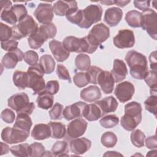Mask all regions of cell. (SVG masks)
<instances>
[{"mask_svg":"<svg viewBox=\"0 0 157 157\" xmlns=\"http://www.w3.org/2000/svg\"><path fill=\"white\" fill-rule=\"evenodd\" d=\"M27 73L29 76L28 88L33 90V94L34 95L41 92L45 87V80L43 77L45 73L39 63L29 67Z\"/></svg>","mask_w":157,"mask_h":157,"instance_id":"cell-6","label":"cell"},{"mask_svg":"<svg viewBox=\"0 0 157 157\" xmlns=\"http://www.w3.org/2000/svg\"><path fill=\"white\" fill-rule=\"evenodd\" d=\"M25 61L29 66H34L37 63L39 56L37 52L34 50H28L24 54Z\"/></svg>","mask_w":157,"mask_h":157,"instance_id":"cell-49","label":"cell"},{"mask_svg":"<svg viewBox=\"0 0 157 157\" xmlns=\"http://www.w3.org/2000/svg\"><path fill=\"white\" fill-rule=\"evenodd\" d=\"M156 71L152 70L148 71V72L145 78L144 79L147 85L150 88V90H156L157 81H156Z\"/></svg>","mask_w":157,"mask_h":157,"instance_id":"cell-48","label":"cell"},{"mask_svg":"<svg viewBox=\"0 0 157 157\" xmlns=\"http://www.w3.org/2000/svg\"><path fill=\"white\" fill-rule=\"evenodd\" d=\"M134 91V85L129 82L125 81L117 85L114 94L120 102L124 103L131 99Z\"/></svg>","mask_w":157,"mask_h":157,"instance_id":"cell-12","label":"cell"},{"mask_svg":"<svg viewBox=\"0 0 157 157\" xmlns=\"http://www.w3.org/2000/svg\"><path fill=\"white\" fill-rule=\"evenodd\" d=\"M87 122L82 118H77L67 124V134L69 137L75 139L83 136L87 128Z\"/></svg>","mask_w":157,"mask_h":157,"instance_id":"cell-14","label":"cell"},{"mask_svg":"<svg viewBox=\"0 0 157 157\" xmlns=\"http://www.w3.org/2000/svg\"><path fill=\"white\" fill-rule=\"evenodd\" d=\"M59 88V85L57 80H50L47 83L44 91L53 95L58 93Z\"/></svg>","mask_w":157,"mask_h":157,"instance_id":"cell-54","label":"cell"},{"mask_svg":"<svg viewBox=\"0 0 157 157\" xmlns=\"http://www.w3.org/2000/svg\"><path fill=\"white\" fill-rule=\"evenodd\" d=\"M48 39H49L48 34L40 26L36 33L28 37V42L32 49H38L42 46Z\"/></svg>","mask_w":157,"mask_h":157,"instance_id":"cell-21","label":"cell"},{"mask_svg":"<svg viewBox=\"0 0 157 157\" xmlns=\"http://www.w3.org/2000/svg\"><path fill=\"white\" fill-rule=\"evenodd\" d=\"M145 145L149 149H156L157 148V141L156 135L149 136L145 140Z\"/></svg>","mask_w":157,"mask_h":157,"instance_id":"cell-57","label":"cell"},{"mask_svg":"<svg viewBox=\"0 0 157 157\" xmlns=\"http://www.w3.org/2000/svg\"><path fill=\"white\" fill-rule=\"evenodd\" d=\"M41 26L47 33L50 39H53L55 37L57 32V29L56 26L53 23H50L47 24H44L42 25Z\"/></svg>","mask_w":157,"mask_h":157,"instance_id":"cell-55","label":"cell"},{"mask_svg":"<svg viewBox=\"0 0 157 157\" xmlns=\"http://www.w3.org/2000/svg\"><path fill=\"white\" fill-rule=\"evenodd\" d=\"M100 2L106 6H110V5H112V4H115L114 1H100Z\"/></svg>","mask_w":157,"mask_h":157,"instance_id":"cell-62","label":"cell"},{"mask_svg":"<svg viewBox=\"0 0 157 157\" xmlns=\"http://www.w3.org/2000/svg\"><path fill=\"white\" fill-rule=\"evenodd\" d=\"M1 20L15 25L18 21L17 16L12 10V4L10 1H1Z\"/></svg>","mask_w":157,"mask_h":157,"instance_id":"cell-18","label":"cell"},{"mask_svg":"<svg viewBox=\"0 0 157 157\" xmlns=\"http://www.w3.org/2000/svg\"><path fill=\"white\" fill-rule=\"evenodd\" d=\"M12 10L17 16L18 22L28 15L27 9L23 4H15L12 6Z\"/></svg>","mask_w":157,"mask_h":157,"instance_id":"cell-50","label":"cell"},{"mask_svg":"<svg viewBox=\"0 0 157 157\" xmlns=\"http://www.w3.org/2000/svg\"><path fill=\"white\" fill-rule=\"evenodd\" d=\"M12 36V27H9L7 25L0 23V40L1 42L10 40Z\"/></svg>","mask_w":157,"mask_h":157,"instance_id":"cell-47","label":"cell"},{"mask_svg":"<svg viewBox=\"0 0 157 157\" xmlns=\"http://www.w3.org/2000/svg\"><path fill=\"white\" fill-rule=\"evenodd\" d=\"M7 105L17 114L26 113L30 115L35 109L34 103L29 102L28 96L25 93H16L11 96L7 100Z\"/></svg>","mask_w":157,"mask_h":157,"instance_id":"cell-5","label":"cell"},{"mask_svg":"<svg viewBox=\"0 0 157 157\" xmlns=\"http://www.w3.org/2000/svg\"><path fill=\"white\" fill-rule=\"evenodd\" d=\"M56 74L59 78L64 80H67L69 83L72 82L69 71L64 65L61 64H58L57 65Z\"/></svg>","mask_w":157,"mask_h":157,"instance_id":"cell-51","label":"cell"},{"mask_svg":"<svg viewBox=\"0 0 157 157\" xmlns=\"http://www.w3.org/2000/svg\"><path fill=\"white\" fill-rule=\"evenodd\" d=\"M114 79L112 74L107 71H102L98 78V83L105 94H110L114 88Z\"/></svg>","mask_w":157,"mask_h":157,"instance_id":"cell-20","label":"cell"},{"mask_svg":"<svg viewBox=\"0 0 157 157\" xmlns=\"http://www.w3.org/2000/svg\"><path fill=\"white\" fill-rule=\"evenodd\" d=\"M18 42L16 40L10 39L7 41L1 42V48L5 50L8 52H11L18 48Z\"/></svg>","mask_w":157,"mask_h":157,"instance_id":"cell-53","label":"cell"},{"mask_svg":"<svg viewBox=\"0 0 157 157\" xmlns=\"http://www.w3.org/2000/svg\"><path fill=\"white\" fill-rule=\"evenodd\" d=\"M62 43L69 53H87L91 54L94 53L98 48L97 46L93 45L89 40L87 36L81 38L72 36H67L63 39Z\"/></svg>","mask_w":157,"mask_h":157,"instance_id":"cell-3","label":"cell"},{"mask_svg":"<svg viewBox=\"0 0 157 157\" xmlns=\"http://www.w3.org/2000/svg\"><path fill=\"white\" fill-rule=\"evenodd\" d=\"M114 45L121 49L131 48L135 44V37L132 31L124 29H120L118 34L113 37Z\"/></svg>","mask_w":157,"mask_h":157,"instance_id":"cell-11","label":"cell"},{"mask_svg":"<svg viewBox=\"0 0 157 157\" xmlns=\"http://www.w3.org/2000/svg\"><path fill=\"white\" fill-rule=\"evenodd\" d=\"M48 124L50 126L52 135L51 137L54 139H62L66 136V126L61 122L50 121Z\"/></svg>","mask_w":157,"mask_h":157,"instance_id":"cell-33","label":"cell"},{"mask_svg":"<svg viewBox=\"0 0 157 157\" xmlns=\"http://www.w3.org/2000/svg\"><path fill=\"white\" fill-rule=\"evenodd\" d=\"M140 27L154 40L157 39V13L151 9L142 13Z\"/></svg>","mask_w":157,"mask_h":157,"instance_id":"cell-8","label":"cell"},{"mask_svg":"<svg viewBox=\"0 0 157 157\" xmlns=\"http://www.w3.org/2000/svg\"><path fill=\"white\" fill-rule=\"evenodd\" d=\"M123 11L118 7H113L107 9L104 14V21L110 27L116 26L121 20Z\"/></svg>","mask_w":157,"mask_h":157,"instance_id":"cell-22","label":"cell"},{"mask_svg":"<svg viewBox=\"0 0 157 157\" xmlns=\"http://www.w3.org/2000/svg\"><path fill=\"white\" fill-rule=\"evenodd\" d=\"M156 52L154 51L151 52L149 56V59L150 62V67L152 71H156Z\"/></svg>","mask_w":157,"mask_h":157,"instance_id":"cell-58","label":"cell"},{"mask_svg":"<svg viewBox=\"0 0 157 157\" xmlns=\"http://www.w3.org/2000/svg\"><path fill=\"white\" fill-rule=\"evenodd\" d=\"M82 14L83 18L79 27L88 29L92 25L101 20L102 9L99 4H91L82 10Z\"/></svg>","mask_w":157,"mask_h":157,"instance_id":"cell-7","label":"cell"},{"mask_svg":"<svg viewBox=\"0 0 157 157\" xmlns=\"http://www.w3.org/2000/svg\"><path fill=\"white\" fill-rule=\"evenodd\" d=\"M52 156H63L67 155L69 153L68 144L64 141H56L51 149Z\"/></svg>","mask_w":157,"mask_h":157,"instance_id":"cell-35","label":"cell"},{"mask_svg":"<svg viewBox=\"0 0 157 157\" xmlns=\"http://www.w3.org/2000/svg\"><path fill=\"white\" fill-rule=\"evenodd\" d=\"M86 104H87L84 102L78 101L66 106L63 112L64 118L67 121L76 118H81L82 117L83 109Z\"/></svg>","mask_w":157,"mask_h":157,"instance_id":"cell-17","label":"cell"},{"mask_svg":"<svg viewBox=\"0 0 157 157\" xmlns=\"http://www.w3.org/2000/svg\"><path fill=\"white\" fill-rule=\"evenodd\" d=\"M10 151L12 154L15 156H29L30 145L27 143L20 144L18 145L12 146L10 148Z\"/></svg>","mask_w":157,"mask_h":157,"instance_id":"cell-36","label":"cell"},{"mask_svg":"<svg viewBox=\"0 0 157 157\" xmlns=\"http://www.w3.org/2000/svg\"><path fill=\"white\" fill-rule=\"evenodd\" d=\"M144 105L145 109L150 113L156 117L157 112V95L150 94V96L145 101Z\"/></svg>","mask_w":157,"mask_h":157,"instance_id":"cell-42","label":"cell"},{"mask_svg":"<svg viewBox=\"0 0 157 157\" xmlns=\"http://www.w3.org/2000/svg\"><path fill=\"white\" fill-rule=\"evenodd\" d=\"M39 64L46 74H50L54 71L55 67V61L50 55H44L40 58Z\"/></svg>","mask_w":157,"mask_h":157,"instance_id":"cell-32","label":"cell"},{"mask_svg":"<svg viewBox=\"0 0 157 157\" xmlns=\"http://www.w3.org/2000/svg\"><path fill=\"white\" fill-rule=\"evenodd\" d=\"M44 146L39 142H34L30 145V155L31 157L44 156L45 153Z\"/></svg>","mask_w":157,"mask_h":157,"instance_id":"cell-44","label":"cell"},{"mask_svg":"<svg viewBox=\"0 0 157 157\" xmlns=\"http://www.w3.org/2000/svg\"><path fill=\"white\" fill-rule=\"evenodd\" d=\"M104 156H123V155L115 151H107L105 154H104Z\"/></svg>","mask_w":157,"mask_h":157,"instance_id":"cell-61","label":"cell"},{"mask_svg":"<svg viewBox=\"0 0 157 157\" xmlns=\"http://www.w3.org/2000/svg\"><path fill=\"white\" fill-rule=\"evenodd\" d=\"M29 136V133L13 127H6L1 132L2 140L9 144L23 142L26 140Z\"/></svg>","mask_w":157,"mask_h":157,"instance_id":"cell-9","label":"cell"},{"mask_svg":"<svg viewBox=\"0 0 157 157\" xmlns=\"http://www.w3.org/2000/svg\"><path fill=\"white\" fill-rule=\"evenodd\" d=\"M49 48L55 59L59 63L66 61L69 56V52L65 48L63 43L56 40H52L49 42Z\"/></svg>","mask_w":157,"mask_h":157,"instance_id":"cell-16","label":"cell"},{"mask_svg":"<svg viewBox=\"0 0 157 157\" xmlns=\"http://www.w3.org/2000/svg\"><path fill=\"white\" fill-rule=\"evenodd\" d=\"M13 84L19 89L24 90L28 87L29 76L27 72L16 71L13 75Z\"/></svg>","mask_w":157,"mask_h":157,"instance_id":"cell-31","label":"cell"},{"mask_svg":"<svg viewBox=\"0 0 157 157\" xmlns=\"http://www.w3.org/2000/svg\"><path fill=\"white\" fill-rule=\"evenodd\" d=\"M24 54L20 48L9 52L3 56L1 59V64L6 69H13L18 62L23 59Z\"/></svg>","mask_w":157,"mask_h":157,"instance_id":"cell-15","label":"cell"},{"mask_svg":"<svg viewBox=\"0 0 157 157\" xmlns=\"http://www.w3.org/2000/svg\"><path fill=\"white\" fill-rule=\"evenodd\" d=\"M114 2H115V4L119 7H124L126 5H127L128 3L130 2V1L117 0V1H114Z\"/></svg>","mask_w":157,"mask_h":157,"instance_id":"cell-60","label":"cell"},{"mask_svg":"<svg viewBox=\"0 0 157 157\" xmlns=\"http://www.w3.org/2000/svg\"><path fill=\"white\" fill-rule=\"evenodd\" d=\"M142 13L132 10L128 12L125 15V20L128 25L132 28H140L141 24Z\"/></svg>","mask_w":157,"mask_h":157,"instance_id":"cell-34","label":"cell"},{"mask_svg":"<svg viewBox=\"0 0 157 157\" xmlns=\"http://www.w3.org/2000/svg\"><path fill=\"white\" fill-rule=\"evenodd\" d=\"M142 106L137 102L132 101L124 106V115L120 120L121 126L128 131L134 130L141 122Z\"/></svg>","mask_w":157,"mask_h":157,"instance_id":"cell-2","label":"cell"},{"mask_svg":"<svg viewBox=\"0 0 157 157\" xmlns=\"http://www.w3.org/2000/svg\"><path fill=\"white\" fill-rule=\"evenodd\" d=\"M36 102L38 107L44 110H48L53 104V94L44 90L39 93Z\"/></svg>","mask_w":157,"mask_h":157,"instance_id":"cell-30","label":"cell"},{"mask_svg":"<svg viewBox=\"0 0 157 157\" xmlns=\"http://www.w3.org/2000/svg\"><path fill=\"white\" fill-rule=\"evenodd\" d=\"M102 70L96 66H91L86 71V75L89 81V83L93 84H98V78L99 74Z\"/></svg>","mask_w":157,"mask_h":157,"instance_id":"cell-43","label":"cell"},{"mask_svg":"<svg viewBox=\"0 0 157 157\" xmlns=\"http://www.w3.org/2000/svg\"><path fill=\"white\" fill-rule=\"evenodd\" d=\"M0 144H1V155H3L4 154L8 153L9 151L10 150L9 145L6 143H3V142H1Z\"/></svg>","mask_w":157,"mask_h":157,"instance_id":"cell-59","label":"cell"},{"mask_svg":"<svg viewBox=\"0 0 157 157\" xmlns=\"http://www.w3.org/2000/svg\"><path fill=\"white\" fill-rule=\"evenodd\" d=\"M117 136L111 131H107L104 132L101 138V142L102 145L107 148L113 147L117 142Z\"/></svg>","mask_w":157,"mask_h":157,"instance_id":"cell-39","label":"cell"},{"mask_svg":"<svg viewBox=\"0 0 157 157\" xmlns=\"http://www.w3.org/2000/svg\"><path fill=\"white\" fill-rule=\"evenodd\" d=\"M2 120L6 123H12L15 118V113L10 109H5L1 113Z\"/></svg>","mask_w":157,"mask_h":157,"instance_id":"cell-52","label":"cell"},{"mask_svg":"<svg viewBox=\"0 0 157 157\" xmlns=\"http://www.w3.org/2000/svg\"><path fill=\"white\" fill-rule=\"evenodd\" d=\"M100 124L104 128H112L117 126L119 123L118 117L114 114L107 115L103 117L99 121Z\"/></svg>","mask_w":157,"mask_h":157,"instance_id":"cell-40","label":"cell"},{"mask_svg":"<svg viewBox=\"0 0 157 157\" xmlns=\"http://www.w3.org/2000/svg\"><path fill=\"white\" fill-rule=\"evenodd\" d=\"M150 1H134L133 3L135 7L143 12L148 9L150 6Z\"/></svg>","mask_w":157,"mask_h":157,"instance_id":"cell-56","label":"cell"},{"mask_svg":"<svg viewBox=\"0 0 157 157\" xmlns=\"http://www.w3.org/2000/svg\"><path fill=\"white\" fill-rule=\"evenodd\" d=\"M73 81L74 84L78 88L84 87L89 83L86 73L82 72L76 73L73 77Z\"/></svg>","mask_w":157,"mask_h":157,"instance_id":"cell-46","label":"cell"},{"mask_svg":"<svg viewBox=\"0 0 157 157\" xmlns=\"http://www.w3.org/2000/svg\"><path fill=\"white\" fill-rule=\"evenodd\" d=\"M102 116V114L101 109L95 103L86 104L83 109L82 114V117L89 121L98 120Z\"/></svg>","mask_w":157,"mask_h":157,"instance_id":"cell-28","label":"cell"},{"mask_svg":"<svg viewBox=\"0 0 157 157\" xmlns=\"http://www.w3.org/2000/svg\"><path fill=\"white\" fill-rule=\"evenodd\" d=\"M66 17L69 21L79 26L83 18L82 9H77L72 10L66 15Z\"/></svg>","mask_w":157,"mask_h":157,"instance_id":"cell-41","label":"cell"},{"mask_svg":"<svg viewBox=\"0 0 157 157\" xmlns=\"http://www.w3.org/2000/svg\"><path fill=\"white\" fill-rule=\"evenodd\" d=\"M80 98L83 101L88 102H92L98 101L101 98L102 94L98 86L90 85L83 88L80 91Z\"/></svg>","mask_w":157,"mask_h":157,"instance_id":"cell-26","label":"cell"},{"mask_svg":"<svg viewBox=\"0 0 157 157\" xmlns=\"http://www.w3.org/2000/svg\"><path fill=\"white\" fill-rule=\"evenodd\" d=\"M63 106L61 104L56 102L54 104L52 109L49 111V115L52 120H61L63 118Z\"/></svg>","mask_w":157,"mask_h":157,"instance_id":"cell-45","label":"cell"},{"mask_svg":"<svg viewBox=\"0 0 157 157\" xmlns=\"http://www.w3.org/2000/svg\"><path fill=\"white\" fill-rule=\"evenodd\" d=\"M70 150L72 153L81 155L88 151L91 146V142L85 137L75 138L70 142Z\"/></svg>","mask_w":157,"mask_h":157,"instance_id":"cell-19","label":"cell"},{"mask_svg":"<svg viewBox=\"0 0 157 157\" xmlns=\"http://www.w3.org/2000/svg\"><path fill=\"white\" fill-rule=\"evenodd\" d=\"M110 73L115 83H119L125 79L128 74V69L124 62L121 59H115L113 61V69Z\"/></svg>","mask_w":157,"mask_h":157,"instance_id":"cell-23","label":"cell"},{"mask_svg":"<svg viewBox=\"0 0 157 157\" xmlns=\"http://www.w3.org/2000/svg\"><path fill=\"white\" fill-rule=\"evenodd\" d=\"M78 9L77 2L75 1H58L53 6V10L55 15L58 16H64L72 10Z\"/></svg>","mask_w":157,"mask_h":157,"instance_id":"cell-24","label":"cell"},{"mask_svg":"<svg viewBox=\"0 0 157 157\" xmlns=\"http://www.w3.org/2000/svg\"><path fill=\"white\" fill-rule=\"evenodd\" d=\"M32 124L33 122L29 115L26 113H19L15 118V122L13 127L29 133Z\"/></svg>","mask_w":157,"mask_h":157,"instance_id":"cell-29","label":"cell"},{"mask_svg":"<svg viewBox=\"0 0 157 157\" xmlns=\"http://www.w3.org/2000/svg\"><path fill=\"white\" fill-rule=\"evenodd\" d=\"M124 59L130 69L131 75L136 79H144L148 72L146 56L137 51L129 50Z\"/></svg>","mask_w":157,"mask_h":157,"instance_id":"cell-1","label":"cell"},{"mask_svg":"<svg viewBox=\"0 0 157 157\" xmlns=\"http://www.w3.org/2000/svg\"><path fill=\"white\" fill-rule=\"evenodd\" d=\"M95 104L101 109L102 116L108 113L114 112L118 105L117 101L112 96L105 97L100 101H97Z\"/></svg>","mask_w":157,"mask_h":157,"instance_id":"cell-25","label":"cell"},{"mask_svg":"<svg viewBox=\"0 0 157 157\" xmlns=\"http://www.w3.org/2000/svg\"><path fill=\"white\" fill-rule=\"evenodd\" d=\"M31 135L34 139L37 140L48 139L52 135L50 126L48 124H37L34 126Z\"/></svg>","mask_w":157,"mask_h":157,"instance_id":"cell-27","label":"cell"},{"mask_svg":"<svg viewBox=\"0 0 157 157\" xmlns=\"http://www.w3.org/2000/svg\"><path fill=\"white\" fill-rule=\"evenodd\" d=\"M34 15L40 23H50L53 18V6L48 3H40L34 10Z\"/></svg>","mask_w":157,"mask_h":157,"instance_id":"cell-13","label":"cell"},{"mask_svg":"<svg viewBox=\"0 0 157 157\" xmlns=\"http://www.w3.org/2000/svg\"><path fill=\"white\" fill-rule=\"evenodd\" d=\"M86 36L93 44L98 47L109 37L110 29L106 25L101 23L93 26Z\"/></svg>","mask_w":157,"mask_h":157,"instance_id":"cell-10","label":"cell"},{"mask_svg":"<svg viewBox=\"0 0 157 157\" xmlns=\"http://www.w3.org/2000/svg\"><path fill=\"white\" fill-rule=\"evenodd\" d=\"M131 141L134 146L140 148L144 146V140L145 139V134L140 129H136L132 131L130 136Z\"/></svg>","mask_w":157,"mask_h":157,"instance_id":"cell-38","label":"cell"},{"mask_svg":"<svg viewBox=\"0 0 157 157\" xmlns=\"http://www.w3.org/2000/svg\"><path fill=\"white\" fill-rule=\"evenodd\" d=\"M90 57L86 54H78L75 59V67L80 71H87L90 68Z\"/></svg>","mask_w":157,"mask_h":157,"instance_id":"cell-37","label":"cell"},{"mask_svg":"<svg viewBox=\"0 0 157 157\" xmlns=\"http://www.w3.org/2000/svg\"><path fill=\"white\" fill-rule=\"evenodd\" d=\"M12 29V39L13 40H20L36 33L39 27L34 18L31 15H28L20 21L17 25H13Z\"/></svg>","mask_w":157,"mask_h":157,"instance_id":"cell-4","label":"cell"}]
</instances>
